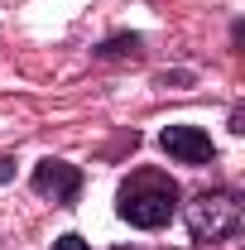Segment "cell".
I'll return each mask as SVG.
<instances>
[{
  "label": "cell",
  "mask_w": 245,
  "mask_h": 250,
  "mask_svg": "<svg viewBox=\"0 0 245 250\" xmlns=\"http://www.w3.org/2000/svg\"><path fill=\"white\" fill-rule=\"evenodd\" d=\"M245 221V207L241 197L231 192V188H216V192H197L192 202H187V231H192V241H226V236H236Z\"/></svg>",
  "instance_id": "cell-2"
},
{
  "label": "cell",
  "mask_w": 245,
  "mask_h": 250,
  "mask_svg": "<svg viewBox=\"0 0 245 250\" xmlns=\"http://www.w3.org/2000/svg\"><path fill=\"white\" fill-rule=\"evenodd\" d=\"M96 53H101V58H125V53H140V34H116V39H106Z\"/></svg>",
  "instance_id": "cell-5"
},
{
  "label": "cell",
  "mask_w": 245,
  "mask_h": 250,
  "mask_svg": "<svg viewBox=\"0 0 245 250\" xmlns=\"http://www.w3.org/2000/svg\"><path fill=\"white\" fill-rule=\"evenodd\" d=\"M15 178V159H0V183H10Z\"/></svg>",
  "instance_id": "cell-7"
},
{
  "label": "cell",
  "mask_w": 245,
  "mask_h": 250,
  "mask_svg": "<svg viewBox=\"0 0 245 250\" xmlns=\"http://www.w3.org/2000/svg\"><path fill=\"white\" fill-rule=\"evenodd\" d=\"M53 250H92V246H87L77 231H67V236H58V241H53Z\"/></svg>",
  "instance_id": "cell-6"
},
{
  "label": "cell",
  "mask_w": 245,
  "mask_h": 250,
  "mask_svg": "<svg viewBox=\"0 0 245 250\" xmlns=\"http://www.w3.org/2000/svg\"><path fill=\"white\" fill-rule=\"evenodd\" d=\"M29 183H34L39 197H53L58 207H72L77 192H82V168L77 164H62V159H39Z\"/></svg>",
  "instance_id": "cell-3"
},
{
  "label": "cell",
  "mask_w": 245,
  "mask_h": 250,
  "mask_svg": "<svg viewBox=\"0 0 245 250\" xmlns=\"http://www.w3.org/2000/svg\"><path fill=\"white\" fill-rule=\"evenodd\" d=\"M159 149L168 159H178V164H212L216 159V145L207 140V130H197V125H168L159 135Z\"/></svg>",
  "instance_id": "cell-4"
},
{
  "label": "cell",
  "mask_w": 245,
  "mask_h": 250,
  "mask_svg": "<svg viewBox=\"0 0 245 250\" xmlns=\"http://www.w3.org/2000/svg\"><path fill=\"white\" fill-rule=\"evenodd\" d=\"M116 212L130 226H140V231H159V226H168V217L178 212V183L168 173H159V168H140V173H130L121 183Z\"/></svg>",
  "instance_id": "cell-1"
}]
</instances>
